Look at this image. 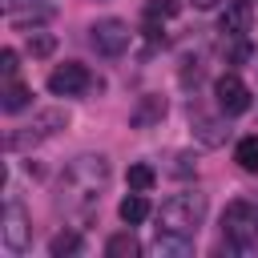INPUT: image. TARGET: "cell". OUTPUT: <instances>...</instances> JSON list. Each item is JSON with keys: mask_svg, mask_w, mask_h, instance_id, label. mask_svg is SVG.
<instances>
[{"mask_svg": "<svg viewBox=\"0 0 258 258\" xmlns=\"http://www.w3.org/2000/svg\"><path fill=\"white\" fill-rule=\"evenodd\" d=\"M109 173L113 169H109L105 153H81V157H73L64 165V173H60V206L89 214L97 206L101 189L109 185Z\"/></svg>", "mask_w": 258, "mask_h": 258, "instance_id": "obj_1", "label": "cell"}, {"mask_svg": "<svg viewBox=\"0 0 258 258\" xmlns=\"http://www.w3.org/2000/svg\"><path fill=\"white\" fill-rule=\"evenodd\" d=\"M206 222V194H173L157 210V234L161 238H185L194 242Z\"/></svg>", "mask_w": 258, "mask_h": 258, "instance_id": "obj_2", "label": "cell"}, {"mask_svg": "<svg viewBox=\"0 0 258 258\" xmlns=\"http://www.w3.org/2000/svg\"><path fill=\"white\" fill-rule=\"evenodd\" d=\"M222 238H226V246L230 250H254L258 246V210L250 206V202H230L226 206V214H222Z\"/></svg>", "mask_w": 258, "mask_h": 258, "instance_id": "obj_3", "label": "cell"}, {"mask_svg": "<svg viewBox=\"0 0 258 258\" xmlns=\"http://www.w3.org/2000/svg\"><path fill=\"white\" fill-rule=\"evenodd\" d=\"M69 125V113L64 109H44V113H36V121L32 125H24V129H16V133H8L4 137V149H28V145H40L44 137H52L56 129H64Z\"/></svg>", "mask_w": 258, "mask_h": 258, "instance_id": "obj_4", "label": "cell"}, {"mask_svg": "<svg viewBox=\"0 0 258 258\" xmlns=\"http://www.w3.org/2000/svg\"><path fill=\"white\" fill-rule=\"evenodd\" d=\"M89 40H93V48H97L101 56H121V52L133 44V32H129L125 20L105 16V20H97V24L89 28Z\"/></svg>", "mask_w": 258, "mask_h": 258, "instance_id": "obj_5", "label": "cell"}, {"mask_svg": "<svg viewBox=\"0 0 258 258\" xmlns=\"http://www.w3.org/2000/svg\"><path fill=\"white\" fill-rule=\"evenodd\" d=\"M0 242H4V250H8V254H24V250L32 246V226H28L24 210H20L12 198L4 202V218H0Z\"/></svg>", "mask_w": 258, "mask_h": 258, "instance_id": "obj_6", "label": "cell"}, {"mask_svg": "<svg viewBox=\"0 0 258 258\" xmlns=\"http://www.w3.org/2000/svg\"><path fill=\"white\" fill-rule=\"evenodd\" d=\"M214 101H218V109L226 117H238V113L250 109V89H246V81L238 73H222L214 81Z\"/></svg>", "mask_w": 258, "mask_h": 258, "instance_id": "obj_7", "label": "cell"}, {"mask_svg": "<svg viewBox=\"0 0 258 258\" xmlns=\"http://www.w3.org/2000/svg\"><path fill=\"white\" fill-rule=\"evenodd\" d=\"M89 85H93V77H89V69L77 64V60H64V64H56V69L48 73V93H52V97H81Z\"/></svg>", "mask_w": 258, "mask_h": 258, "instance_id": "obj_8", "label": "cell"}, {"mask_svg": "<svg viewBox=\"0 0 258 258\" xmlns=\"http://www.w3.org/2000/svg\"><path fill=\"white\" fill-rule=\"evenodd\" d=\"M250 24H254V8H250L246 0L226 4V12H222V32H226V40L246 36V32H250Z\"/></svg>", "mask_w": 258, "mask_h": 258, "instance_id": "obj_9", "label": "cell"}, {"mask_svg": "<svg viewBox=\"0 0 258 258\" xmlns=\"http://www.w3.org/2000/svg\"><path fill=\"white\" fill-rule=\"evenodd\" d=\"M117 214H121V222H125V226H141V222L149 218V198L133 189L129 198H121V206H117Z\"/></svg>", "mask_w": 258, "mask_h": 258, "instance_id": "obj_10", "label": "cell"}, {"mask_svg": "<svg viewBox=\"0 0 258 258\" xmlns=\"http://www.w3.org/2000/svg\"><path fill=\"white\" fill-rule=\"evenodd\" d=\"M28 101H32V93H28V85H20V81H8L4 93H0V109H4V113H20Z\"/></svg>", "mask_w": 258, "mask_h": 258, "instance_id": "obj_11", "label": "cell"}, {"mask_svg": "<svg viewBox=\"0 0 258 258\" xmlns=\"http://www.w3.org/2000/svg\"><path fill=\"white\" fill-rule=\"evenodd\" d=\"M105 254H109V258H137V254H141V242H137L129 230H121V234H113V238L105 242Z\"/></svg>", "mask_w": 258, "mask_h": 258, "instance_id": "obj_12", "label": "cell"}, {"mask_svg": "<svg viewBox=\"0 0 258 258\" xmlns=\"http://www.w3.org/2000/svg\"><path fill=\"white\" fill-rule=\"evenodd\" d=\"M234 161L246 169V173H258V137H242L234 145Z\"/></svg>", "mask_w": 258, "mask_h": 258, "instance_id": "obj_13", "label": "cell"}, {"mask_svg": "<svg viewBox=\"0 0 258 258\" xmlns=\"http://www.w3.org/2000/svg\"><path fill=\"white\" fill-rule=\"evenodd\" d=\"M153 185H157V173H153V165H145V161L129 165V189H137V194H149Z\"/></svg>", "mask_w": 258, "mask_h": 258, "instance_id": "obj_14", "label": "cell"}, {"mask_svg": "<svg viewBox=\"0 0 258 258\" xmlns=\"http://www.w3.org/2000/svg\"><path fill=\"white\" fill-rule=\"evenodd\" d=\"M81 250V234H73V230H60L52 242H48V254L52 258H64V254H77Z\"/></svg>", "mask_w": 258, "mask_h": 258, "instance_id": "obj_15", "label": "cell"}, {"mask_svg": "<svg viewBox=\"0 0 258 258\" xmlns=\"http://www.w3.org/2000/svg\"><path fill=\"white\" fill-rule=\"evenodd\" d=\"M177 12H181L177 0H149V4H145V20H149V24H157V20H173Z\"/></svg>", "mask_w": 258, "mask_h": 258, "instance_id": "obj_16", "label": "cell"}, {"mask_svg": "<svg viewBox=\"0 0 258 258\" xmlns=\"http://www.w3.org/2000/svg\"><path fill=\"white\" fill-rule=\"evenodd\" d=\"M161 117H165V101H161V97H145L133 121H137V125H149V121H161Z\"/></svg>", "mask_w": 258, "mask_h": 258, "instance_id": "obj_17", "label": "cell"}, {"mask_svg": "<svg viewBox=\"0 0 258 258\" xmlns=\"http://www.w3.org/2000/svg\"><path fill=\"white\" fill-rule=\"evenodd\" d=\"M52 48H56V36H48V32H32L28 36V52L32 56H48Z\"/></svg>", "mask_w": 258, "mask_h": 258, "instance_id": "obj_18", "label": "cell"}, {"mask_svg": "<svg viewBox=\"0 0 258 258\" xmlns=\"http://www.w3.org/2000/svg\"><path fill=\"white\" fill-rule=\"evenodd\" d=\"M226 56H230V64H246V60L254 56V48H250V40H246V36H234V44H230V52H226Z\"/></svg>", "mask_w": 258, "mask_h": 258, "instance_id": "obj_19", "label": "cell"}, {"mask_svg": "<svg viewBox=\"0 0 258 258\" xmlns=\"http://www.w3.org/2000/svg\"><path fill=\"white\" fill-rule=\"evenodd\" d=\"M194 121H198V133H202L206 145H218V141H222V129H218L210 117H194Z\"/></svg>", "mask_w": 258, "mask_h": 258, "instance_id": "obj_20", "label": "cell"}, {"mask_svg": "<svg viewBox=\"0 0 258 258\" xmlns=\"http://www.w3.org/2000/svg\"><path fill=\"white\" fill-rule=\"evenodd\" d=\"M16 60H20V56H16V48H4V52H0V73H4L8 81H12V77H16V69H20Z\"/></svg>", "mask_w": 258, "mask_h": 258, "instance_id": "obj_21", "label": "cell"}, {"mask_svg": "<svg viewBox=\"0 0 258 258\" xmlns=\"http://www.w3.org/2000/svg\"><path fill=\"white\" fill-rule=\"evenodd\" d=\"M198 12H210V8H218V0H189Z\"/></svg>", "mask_w": 258, "mask_h": 258, "instance_id": "obj_22", "label": "cell"}, {"mask_svg": "<svg viewBox=\"0 0 258 258\" xmlns=\"http://www.w3.org/2000/svg\"><path fill=\"white\" fill-rule=\"evenodd\" d=\"M16 4H32V0H8V8H16Z\"/></svg>", "mask_w": 258, "mask_h": 258, "instance_id": "obj_23", "label": "cell"}]
</instances>
